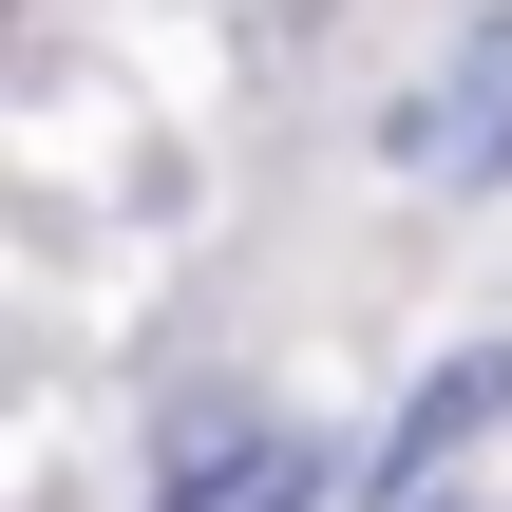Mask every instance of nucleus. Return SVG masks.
Masks as SVG:
<instances>
[{
    "mask_svg": "<svg viewBox=\"0 0 512 512\" xmlns=\"http://www.w3.org/2000/svg\"><path fill=\"white\" fill-rule=\"evenodd\" d=\"M494 418H512V342H475V361H437V380H418V418L380 437V475H361V494H380V512H418V494H456V456H475Z\"/></svg>",
    "mask_w": 512,
    "mask_h": 512,
    "instance_id": "nucleus-1",
    "label": "nucleus"
},
{
    "mask_svg": "<svg viewBox=\"0 0 512 512\" xmlns=\"http://www.w3.org/2000/svg\"><path fill=\"white\" fill-rule=\"evenodd\" d=\"M399 152H418L437 190H475V171H512V19H475V38H456V76L418 95V133H399Z\"/></svg>",
    "mask_w": 512,
    "mask_h": 512,
    "instance_id": "nucleus-2",
    "label": "nucleus"
},
{
    "mask_svg": "<svg viewBox=\"0 0 512 512\" xmlns=\"http://www.w3.org/2000/svg\"><path fill=\"white\" fill-rule=\"evenodd\" d=\"M304 494H323L304 437H209V456L171 475V512H304Z\"/></svg>",
    "mask_w": 512,
    "mask_h": 512,
    "instance_id": "nucleus-3",
    "label": "nucleus"
}]
</instances>
